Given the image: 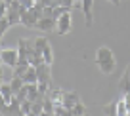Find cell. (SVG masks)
Wrapping results in <instances>:
<instances>
[{"instance_id": "obj_20", "label": "cell", "mask_w": 130, "mask_h": 116, "mask_svg": "<svg viewBox=\"0 0 130 116\" xmlns=\"http://www.w3.org/2000/svg\"><path fill=\"white\" fill-rule=\"evenodd\" d=\"M27 97H29V86H27V84H25V86H23V88H21V89H19V91H17V93H15V99H17V101H19V103H23V101H27Z\"/></svg>"}, {"instance_id": "obj_8", "label": "cell", "mask_w": 130, "mask_h": 116, "mask_svg": "<svg viewBox=\"0 0 130 116\" xmlns=\"http://www.w3.org/2000/svg\"><path fill=\"white\" fill-rule=\"evenodd\" d=\"M77 103H80V97H78L77 91H65V99H63V107L65 108H73Z\"/></svg>"}, {"instance_id": "obj_7", "label": "cell", "mask_w": 130, "mask_h": 116, "mask_svg": "<svg viewBox=\"0 0 130 116\" xmlns=\"http://www.w3.org/2000/svg\"><path fill=\"white\" fill-rule=\"evenodd\" d=\"M21 112V103L13 97L12 103L8 105H2V116H17Z\"/></svg>"}, {"instance_id": "obj_27", "label": "cell", "mask_w": 130, "mask_h": 116, "mask_svg": "<svg viewBox=\"0 0 130 116\" xmlns=\"http://www.w3.org/2000/svg\"><path fill=\"white\" fill-rule=\"evenodd\" d=\"M122 99H124V105H126V108H128V112H130V93H122Z\"/></svg>"}, {"instance_id": "obj_11", "label": "cell", "mask_w": 130, "mask_h": 116, "mask_svg": "<svg viewBox=\"0 0 130 116\" xmlns=\"http://www.w3.org/2000/svg\"><path fill=\"white\" fill-rule=\"evenodd\" d=\"M23 82L25 84H38V72H37V67H29L27 72L23 74Z\"/></svg>"}, {"instance_id": "obj_16", "label": "cell", "mask_w": 130, "mask_h": 116, "mask_svg": "<svg viewBox=\"0 0 130 116\" xmlns=\"http://www.w3.org/2000/svg\"><path fill=\"white\" fill-rule=\"evenodd\" d=\"M10 86H12V91H13V95H15V93L25 86V82H23V78H19V76H12V80H10Z\"/></svg>"}, {"instance_id": "obj_14", "label": "cell", "mask_w": 130, "mask_h": 116, "mask_svg": "<svg viewBox=\"0 0 130 116\" xmlns=\"http://www.w3.org/2000/svg\"><path fill=\"white\" fill-rule=\"evenodd\" d=\"M29 67H31V63H29V61H19V63H17V67L13 68V76H19V78H23V74L27 72Z\"/></svg>"}, {"instance_id": "obj_28", "label": "cell", "mask_w": 130, "mask_h": 116, "mask_svg": "<svg viewBox=\"0 0 130 116\" xmlns=\"http://www.w3.org/2000/svg\"><path fill=\"white\" fill-rule=\"evenodd\" d=\"M12 2H13V0H2V6L8 8V6H12Z\"/></svg>"}, {"instance_id": "obj_18", "label": "cell", "mask_w": 130, "mask_h": 116, "mask_svg": "<svg viewBox=\"0 0 130 116\" xmlns=\"http://www.w3.org/2000/svg\"><path fill=\"white\" fill-rule=\"evenodd\" d=\"M42 57H44V63H48V65L54 63V52H52V46L50 44L42 50Z\"/></svg>"}, {"instance_id": "obj_25", "label": "cell", "mask_w": 130, "mask_h": 116, "mask_svg": "<svg viewBox=\"0 0 130 116\" xmlns=\"http://www.w3.org/2000/svg\"><path fill=\"white\" fill-rule=\"evenodd\" d=\"M31 110H32V101H23V103H21V112L31 114Z\"/></svg>"}, {"instance_id": "obj_19", "label": "cell", "mask_w": 130, "mask_h": 116, "mask_svg": "<svg viewBox=\"0 0 130 116\" xmlns=\"http://www.w3.org/2000/svg\"><path fill=\"white\" fill-rule=\"evenodd\" d=\"M48 44H50V42H48L46 36H38V38H35V50H37V52H42Z\"/></svg>"}, {"instance_id": "obj_23", "label": "cell", "mask_w": 130, "mask_h": 116, "mask_svg": "<svg viewBox=\"0 0 130 116\" xmlns=\"http://www.w3.org/2000/svg\"><path fill=\"white\" fill-rule=\"evenodd\" d=\"M56 4H57V6H63V8H69V10H73L77 2H75V0H56Z\"/></svg>"}, {"instance_id": "obj_3", "label": "cell", "mask_w": 130, "mask_h": 116, "mask_svg": "<svg viewBox=\"0 0 130 116\" xmlns=\"http://www.w3.org/2000/svg\"><path fill=\"white\" fill-rule=\"evenodd\" d=\"M37 29L42 32H56L57 29V19H54V17H40L37 23Z\"/></svg>"}, {"instance_id": "obj_17", "label": "cell", "mask_w": 130, "mask_h": 116, "mask_svg": "<svg viewBox=\"0 0 130 116\" xmlns=\"http://www.w3.org/2000/svg\"><path fill=\"white\" fill-rule=\"evenodd\" d=\"M117 103V116H130V112H128V108H126V105H124V99H119V101H115Z\"/></svg>"}, {"instance_id": "obj_5", "label": "cell", "mask_w": 130, "mask_h": 116, "mask_svg": "<svg viewBox=\"0 0 130 116\" xmlns=\"http://www.w3.org/2000/svg\"><path fill=\"white\" fill-rule=\"evenodd\" d=\"M52 65L48 63H42L37 67V72H38V84H50L52 82V71H50Z\"/></svg>"}, {"instance_id": "obj_22", "label": "cell", "mask_w": 130, "mask_h": 116, "mask_svg": "<svg viewBox=\"0 0 130 116\" xmlns=\"http://www.w3.org/2000/svg\"><path fill=\"white\" fill-rule=\"evenodd\" d=\"M12 27V23H10V19L6 15H2V23H0V32H2V36L8 32V29Z\"/></svg>"}, {"instance_id": "obj_31", "label": "cell", "mask_w": 130, "mask_h": 116, "mask_svg": "<svg viewBox=\"0 0 130 116\" xmlns=\"http://www.w3.org/2000/svg\"><path fill=\"white\" fill-rule=\"evenodd\" d=\"M75 2H80V0H75Z\"/></svg>"}, {"instance_id": "obj_33", "label": "cell", "mask_w": 130, "mask_h": 116, "mask_svg": "<svg viewBox=\"0 0 130 116\" xmlns=\"http://www.w3.org/2000/svg\"><path fill=\"white\" fill-rule=\"evenodd\" d=\"M37 2H38V0H37Z\"/></svg>"}, {"instance_id": "obj_21", "label": "cell", "mask_w": 130, "mask_h": 116, "mask_svg": "<svg viewBox=\"0 0 130 116\" xmlns=\"http://www.w3.org/2000/svg\"><path fill=\"white\" fill-rule=\"evenodd\" d=\"M71 112H73V116H82V114H86V107L82 105V101H80V103H77L73 108H71Z\"/></svg>"}, {"instance_id": "obj_13", "label": "cell", "mask_w": 130, "mask_h": 116, "mask_svg": "<svg viewBox=\"0 0 130 116\" xmlns=\"http://www.w3.org/2000/svg\"><path fill=\"white\" fill-rule=\"evenodd\" d=\"M98 67H100V71H102L103 74H111V72L115 71V59L102 61V63H98Z\"/></svg>"}, {"instance_id": "obj_30", "label": "cell", "mask_w": 130, "mask_h": 116, "mask_svg": "<svg viewBox=\"0 0 130 116\" xmlns=\"http://www.w3.org/2000/svg\"><path fill=\"white\" fill-rule=\"evenodd\" d=\"M82 116H88V112H86V114H82Z\"/></svg>"}, {"instance_id": "obj_15", "label": "cell", "mask_w": 130, "mask_h": 116, "mask_svg": "<svg viewBox=\"0 0 130 116\" xmlns=\"http://www.w3.org/2000/svg\"><path fill=\"white\" fill-rule=\"evenodd\" d=\"M119 88H121V91H122V93H130V74H128V72H124V74L121 76Z\"/></svg>"}, {"instance_id": "obj_6", "label": "cell", "mask_w": 130, "mask_h": 116, "mask_svg": "<svg viewBox=\"0 0 130 116\" xmlns=\"http://www.w3.org/2000/svg\"><path fill=\"white\" fill-rule=\"evenodd\" d=\"M80 8H82V13H84L86 25L90 27L94 21V0H80Z\"/></svg>"}, {"instance_id": "obj_10", "label": "cell", "mask_w": 130, "mask_h": 116, "mask_svg": "<svg viewBox=\"0 0 130 116\" xmlns=\"http://www.w3.org/2000/svg\"><path fill=\"white\" fill-rule=\"evenodd\" d=\"M0 95H2V105H8V103H12L13 101V91H12V86H10V82L8 84H2V88H0Z\"/></svg>"}, {"instance_id": "obj_32", "label": "cell", "mask_w": 130, "mask_h": 116, "mask_svg": "<svg viewBox=\"0 0 130 116\" xmlns=\"http://www.w3.org/2000/svg\"><path fill=\"white\" fill-rule=\"evenodd\" d=\"M113 116H117V114H113Z\"/></svg>"}, {"instance_id": "obj_12", "label": "cell", "mask_w": 130, "mask_h": 116, "mask_svg": "<svg viewBox=\"0 0 130 116\" xmlns=\"http://www.w3.org/2000/svg\"><path fill=\"white\" fill-rule=\"evenodd\" d=\"M48 97H50L56 105H63L65 91H63V89H59V88H54V89H50V91H48Z\"/></svg>"}, {"instance_id": "obj_1", "label": "cell", "mask_w": 130, "mask_h": 116, "mask_svg": "<svg viewBox=\"0 0 130 116\" xmlns=\"http://www.w3.org/2000/svg\"><path fill=\"white\" fill-rule=\"evenodd\" d=\"M0 59H2V63H4L6 67L15 68L17 63H19V52H17V48H15V50H12V48H2Z\"/></svg>"}, {"instance_id": "obj_26", "label": "cell", "mask_w": 130, "mask_h": 116, "mask_svg": "<svg viewBox=\"0 0 130 116\" xmlns=\"http://www.w3.org/2000/svg\"><path fill=\"white\" fill-rule=\"evenodd\" d=\"M23 8H27V10H31V8H35V4H37V0H17Z\"/></svg>"}, {"instance_id": "obj_24", "label": "cell", "mask_w": 130, "mask_h": 116, "mask_svg": "<svg viewBox=\"0 0 130 116\" xmlns=\"http://www.w3.org/2000/svg\"><path fill=\"white\" fill-rule=\"evenodd\" d=\"M103 110H105V114H107V116H113V114H117V103L105 105V107H103Z\"/></svg>"}, {"instance_id": "obj_4", "label": "cell", "mask_w": 130, "mask_h": 116, "mask_svg": "<svg viewBox=\"0 0 130 116\" xmlns=\"http://www.w3.org/2000/svg\"><path fill=\"white\" fill-rule=\"evenodd\" d=\"M71 31V12H65L63 15L57 19V29H56V32L59 36H63V34H67V32Z\"/></svg>"}, {"instance_id": "obj_29", "label": "cell", "mask_w": 130, "mask_h": 116, "mask_svg": "<svg viewBox=\"0 0 130 116\" xmlns=\"http://www.w3.org/2000/svg\"><path fill=\"white\" fill-rule=\"evenodd\" d=\"M109 2H111L113 6H119V4H121V0H109Z\"/></svg>"}, {"instance_id": "obj_2", "label": "cell", "mask_w": 130, "mask_h": 116, "mask_svg": "<svg viewBox=\"0 0 130 116\" xmlns=\"http://www.w3.org/2000/svg\"><path fill=\"white\" fill-rule=\"evenodd\" d=\"M38 19H40V15H38V13L31 8V10H27V12L21 15V25H25L27 29H37Z\"/></svg>"}, {"instance_id": "obj_9", "label": "cell", "mask_w": 130, "mask_h": 116, "mask_svg": "<svg viewBox=\"0 0 130 116\" xmlns=\"http://www.w3.org/2000/svg\"><path fill=\"white\" fill-rule=\"evenodd\" d=\"M109 59H115L113 52H111L109 48H105V46L98 48V52H96V65L102 63V61H109Z\"/></svg>"}]
</instances>
